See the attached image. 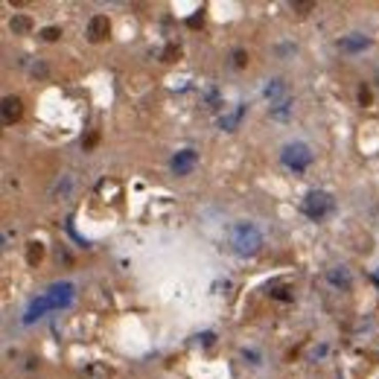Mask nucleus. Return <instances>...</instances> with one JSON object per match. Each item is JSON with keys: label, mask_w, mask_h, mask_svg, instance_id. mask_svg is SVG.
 Instances as JSON below:
<instances>
[{"label": "nucleus", "mask_w": 379, "mask_h": 379, "mask_svg": "<svg viewBox=\"0 0 379 379\" xmlns=\"http://www.w3.org/2000/svg\"><path fill=\"white\" fill-rule=\"evenodd\" d=\"M108 32H111V24H108L105 15H93V18H90V24H88V38L90 41H102Z\"/></svg>", "instance_id": "5"}, {"label": "nucleus", "mask_w": 379, "mask_h": 379, "mask_svg": "<svg viewBox=\"0 0 379 379\" xmlns=\"http://www.w3.org/2000/svg\"><path fill=\"white\" fill-rule=\"evenodd\" d=\"M330 210H333V199H330L327 193H318V190H312L307 199H304V213H307L309 219H324Z\"/></svg>", "instance_id": "2"}, {"label": "nucleus", "mask_w": 379, "mask_h": 379, "mask_svg": "<svg viewBox=\"0 0 379 379\" xmlns=\"http://www.w3.org/2000/svg\"><path fill=\"white\" fill-rule=\"evenodd\" d=\"M266 97L271 100V105H277V102L289 100V97H286V85H283L280 79H271V82H269V88H266Z\"/></svg>", "instance_id": "8"}, {"label": "nucleus", "mask_w": 379, "mask_h": 379, "mask_svg": "<svg viewBox=\"0 0 379 379\" xmlns=\"http://www.w3.org/2000/svg\"><path fill=\"white\" fill-rule=\"evenodd\" d=\"M231 245H234L236 254H242V257H248V254H257L262 245V236L260 231L254 225H236L234 231H231Z\"/></svg>", "instance_id": "1"}, {"label": "nucleus", "mask_w": 379, "mask_h": 379, "mask_svg": "<svg viewBox=\"0 0 379 379\" xmlns=\"http://www.w3.org/2000/svg\"><path fill=\"white\" fill-rule=\"evenodd\" d=\"M292 9H298L300 15H307V9H312V3H292Z\"/></svg>", "instance_id": "18"}, {"label": "nucleus", "mask_w": 379, "mask_h": 379, "mask_svg": "<svg viewBox=\"0 0 379 379\" xmlns=\"http://www.w3.org/2000/svg\"><path fill=\"white\" fill-rule=\"evenodd\" d=\"M59 35H62V29H59V27H47L44 32H41V38H44V41H55Z\"/></svg>", "instance_id": "15"}, {"label": "nucleus", "mask_w": 379, "mask_h": 379, "mask_svg": "<svg viewBox=\"0 0 379 379\" xmlns=\"http://www.w3.org/2000/svg\"><path fill=\"white\" fill-rule=\"evenodd\" d=\"M245 62H248V55H245L242 50H236V53H234V64H236V67H245Z\"/></svg>", "instance_id": "16"}, {"label": "nucleus", "mask_w": 379, "mask_h": 379, "mask_svg": "<svg viewBox=\"0 0 379 379\" xmlns=\"http://www.w3.org/2000/svg\"><path fill=\"white\" fill-rule=\"evenodd\" d=\"M9 27H12L15 35H29V32H32V18H27V15H15Z\"/></svg>", "instance_id": "9"}, {"label": "nucleus", "mask_w": 379, "mask_h": 379, "mask_svg": "<svg viewBox=\"0 0 379 379\" xmlns=\"http://www.w3.org/2000/svg\"><path fill=\"white\" fill-rule=\"evenodd\" d=\"M21 100L18 97H6V100H3V123H6V126H12V123H15V120L21 117Z\"/></svg>", "instance_id": "7"}, {"label": "nucleus", "mask_w": 379, "mask_h": 379, "mask_svg": "<svg viewBox=\"0 0 379 379\" xmlns=\"http://www.w3.org/2000/svg\"><path fill=\"white\" fill-rule=\"evenodd\" d=\"M178 55H181V50H178V47H175V44H169V47H166V50H163V62H175Z\"/></svg>", "instance_id": "14"}, {"label": "nucleus", "mask_w": 379, "mask_h": 379, "mask_svg": "<svg viewBox=\"0 0 379 379\" xmlns=\"http://www.w3.org/2000/svg\"><path fill=\"white\" fill-rule=\"evenodd\" d=\"M85 376L88 379H108V370L102 368V365H90V368L85 370Z\"/></svg>", "instance_id": "13"}, {"label": "nucleus", "mask_w": 379, "mask_h": 379, "mask_svg": "<svg viewBox=\"0 0 379 379\" xmlns=\"http://www.w3.org/2000/svg\"><path fill=\"white\" fill-rule=\"evenodd\" d=\"M193 166H196V152L193 149H184V152H178L172 158V169L178 172V175H187Z\"/></svg>", "instance_id": "6"}, {"label": "nucleus", "mask_w": 379, "mask_h": 379, "mask_svg": "<svg viewBox=\"0 0 379 379\" xmlns=\"http://www.w3.org/2000/svg\"><path fill=\"white\" fill-rule=\"evenodd\" d=\"M93 143H97V135H88V137H82V146H85V149H90Z\"/></svg>", "instance_id": "19"}, {"label": "nucleus", "mask_w": 379, "mask_h": 379, "mask_svg": "<svg viewBox=\"0 0 379 379\" xmlns=\"http://www.w3.org/2000/svg\"><path fill=\"white\" fill-rule=\"evenodd\" d=\"M309 161H312V152H309V146H304V143H289L283 149V163L295 172L307 169Z\"/></svg>", "instance_id": "3"}, {"label": "nucleus", "mask_w": 379, "mask_h": 379, "mask_svg": "<svg viewBox=\"0 0 379 379\" xmlns=\"http://www.w3.org/2000/svg\"><path fill=\"white\" fill-rule=\"evenodd\" d=\"M330 280H333L335 286H350V274H347V271H338V269H333L330 271Z\"/></svg>", "instance_id": "12"}, {"label": "nucleus", "mask_w": 379, "mask_h": 379, "mask_svg": "<svg viewBox=\"0 0 379 379\" xmlns=\"http://www.w3.org/2000/svg\"><path fill=\"white\" fill-rule=\"evenodd\" d=\"M359 102L362 105H370V90L368 88H359Z\"/></svg>", "instance_id": "17"}, {"label": "nucleus", "mask_w": 379, "mask_h": 379, "mask_svg": "<svg viewBox=\"0 0 379 379\" xmlns=\"http://www.w3.org/2000/svg\"><path fill=\"white\" fill-rule=\"evenodd\" d=\"M370 41L365 35H359V38H344V41H338V47H342V50H347V53H353V50H365V47H368Z\"/></svg>", "instance_id": "10"}, {"label": "nucleus", "mask_w": 379, "mask_h": 379, "mask_svg": "<svg viewBox=\"0 0 379 379\" xmlns=\"http://www.w3.org/2000/svg\"><path fill=\"white\" fill-rule=\"evenodd\" d=\"M41 257H44V245H41V242H29V248H27L29 266H38V262H41Z\"/></svg>", "instance_id": "11"}, {"label": "nucleus", "mask_w": 379, "mask_h": 379, "mask_svg": "<svg viewBox=\"0 0 379 379\" xmlns=\"http://www.w3.org/2000/svg\"><path fill=\"white\" fill-rule=\"evenodd\" d=\"M73 193H76V178H73L70 172H64V175H59V178L53 181V187H50V199H53V201H64V199H70Z\"/></svg>", "instance_id": "4"}]
</instances>
